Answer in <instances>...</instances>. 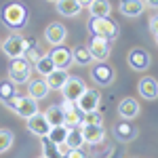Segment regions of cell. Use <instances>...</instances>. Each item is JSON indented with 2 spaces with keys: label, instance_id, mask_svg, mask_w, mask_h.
Listing matches in <instances>:
<instances>
[{
  "label": "cell",
  "instance_id": "obj_1",
  "mask_svg": "<svg viewBox=\"0 0 158 158\" xmlns=\"http://www.w3.org/2000/svg\"><path fill=\"white\" fill-rule=\"evenodd\" d=\"M0 19H2L4 27H9L11 32H19L27 23V11H25L23 4H19V2H9V4H4Z\"/></svg>",
  "mask_w": 158,
  "mask_h": 158
},
{
  "label": "cell",
  "instance_id": "obj_2",
  "mask_svg": "<svg viewBox=\"0 0 158 158\" xmlns=\"http://www.w3.org/2000/svg\"><path fill=\"white\" fill-rule=\"evenodd\" d=\"M86 27H89L91 36L106 38V40H110V42H114V40L118 38V34H120L118 23L112 21V19H108V17H91L89 23H86Z\"/></svg>",
  "mask_w": 158,
  "mask_h": 158
},
{
  "label": "cell",
  "instance_id": "obj_3",
  "mask_svg": "<svg viewBox=\"0 0 158 158\" xmlns=\"http://www.w3.org/2000/svg\"><path fill=\"white\" fill-rule=\"evenodd\" d=\"M2 106L6 110H11L13 114H17L19 118H30V116H34L38 110V101L32 97H27V95H13L11 99H6V101H2Z\"/></svg>",
  "mask_w": 158,
  "mask_h": 158
},
{
  "label": "cell",
  "instance_id": "obj_4",
  "mask_svg": "<svg viewBox=\"0 0 158 158\" xmlns=\"http://www.w3.org/2000/svg\"><path fill=\"white\" fill-rule=\"evenodd\" d=\"M32 63L23 57H17V59H11V65H9V80L15 82V85H27V80L32 78Z\"/></svg>",
  "mask_w": 158,
  "mask_h": 158
},
{
  "label": "cell",
  "instance_id": "obj_5",
  "mask_svg": "<svg viewBox=\"0 0 158 158\" xmlns=\"http://www.w3.org/2000/svg\"><path fill=\"white\" fill-rule=\"evenodd\" d=\"M0 49L4 51V55L9 59H17L23 57L25 53V38L21 34H9L4 40H0Z\"/></svg>",
  "mask_w": 158,
  "mask_h": 158
},
{
  "label": "cell",
  "instance_id": "obj_6",
  "mask_svg": "<svg viewBox=\"0 0 158 158\" xmlns=\"http://www.w3.org/2000/svg\"><path fill=\"white\" fill-rule=\"evenodd\" d=\"M99 103H101V93H99L97 89H91V86H86L85 93L78 97L76 101V108L80 110L82 114H91V112H97Z\"/></svg>",
  "mask_w": 158,
  "mask_h": 158
},
{
  "label": "cell",
  "instance_id": "obj_7",
  "mask_svg": "<svg viewBox=\"0 0 158 158\" xmlns=\"http://www.w3.org/2000/svg\"><path fill=\"white\" fill-rule=\"evenodd\" d=\"M89 51L93 55V61H99V63H106L112 55V42L106 40V38L99 36H91L89 40Z\"/></svg>",
  "mask_w": 158,
  "mask_h": 158
},
{
  "label": "cell",
  "instance_id": "obj_8",
  "mask_svg": "<svg viewBox=\"0 0 158 158\" xmlns=\"http://www.w3.org/2000/svg\"><path fill=\"white\" fill-rule=\"evenodd\" d=\"M127 63L131 65V70H135V72H146L148 68L152 65V57H150V53H148L146 49L135 47V49L129 51V55H127Z\"/></svg>",
  "mask_w": 158,
  "mask_h": 158
},
{
  "label": "cell",
  "instance_id": "obj_9",
  "mask_svg": "<svg viewBox=\"0 0 158 158\" xmlns=\"http://www.w3.org/2000/svg\"><path fill=\"white\" fill-rule=\"evenodd\" d=\"M86 89V82L80 78V76H70L68 80H65V85L61 86V95H63V99L65 101H78V97L85 93Z\"/></svg>",
  "mask_w": 158,
  "mask_h": 158
},
{
  "label": "cell",
  "instance_id": "obj_10",
  "mask_svg": "<svg viewBox=\"0 0 158 158\" xmlns=\"http://www.w3.org/2000/svg\"><path fill=\"white\" fill-rule=\"evenodd\" d=\"M59 106H61V110H63V114H65V120H63V124H65L68 129H80L85 114L76 108V103H74V101H65V99H63Z\"/></svg>",
  "mask_w": 158,
  "mask_h": 158
},
{
  "label": "cell",
  "instance_id": "obj_11",
  "mask_svg": "<svg viewBox=\"0 0 158 158\" xmlns=\"http://www.w3.org/2000/svg\"><path fill=\"white\" fill-rule=\"evenodd\" d=\"M65 38H68V27L59 21H53V23L47 25V30H44V40L49 42L51 47H59L65 42Z\"/></svg>",
  "mask_w": 158,
  "mask_h": 158
},
{
  "label": "cell",
  "instance_id": "obj_12",
  "mask_svg": "<svg viewBox=\"0 0 158 158\" xmlns=\"http://www.w3.org/2000/svg\"><path fill=\"white\" fill-rule=\"evenodd\" d=\"M137 93L146 101H156L158 99V80L154 76H141L137 82Z\"/></svg>",
  "mask_w": 158,
  "mask_h": 158
},
{
  "label": "cell",
  "instance_id": "obj_13",
  "mask_svg": "<svg viewBox=\"0 0 158 158\" xmlns=\"http://www.w3.org/2000/svg\"><path fill=\"white\" fill-rule=\"evenodd\" d=\"M91 78L99 86H110L114 82V78H116V72H114V68L108 65V63H99L95 68H91Z\"/></svg>",
  "mask_w": 158,
  "mask_h": 158
},
{
  "label": "cell",
  "instance_id": "obj_14",
  "mask_svg": "<svg viewBox=\"0 0 158 158\" xmlns=\"http://www.w3.org/2000/svg\"><path fill=\"white\" fill-rule=\"evenodd\" d=\"M80 133H82V139H85V146H93V143H97V141L108 137L103 124H86V122H82Z\"/></svg>",
  "mask_w": 158,
  "mask_h": 158
},
{
  "label": "cell",
  "instance_id": "obj_15",
  "mask_svg": "<svg viewBox=\"0 0 158 158\" xmlns=\"http://www.w3.org/2000/svg\"><path fill=\"white\" fill-rule=\"evenodd\" d=\"M118 116H120L122 120H135L137 116H139V112H141V106H139V101L135 97H124L118 103Z\"/></svg>",
  "mask_w": 158,
  "mask_h": 158
},
{
  "label": "cell",
  "instance_id": "obj_16",
  "mask_svg": "<svg viewBox=\"0 0 158 158\" xmlns=\"http://www.w3.org/2000/svg\"><path fill=\"white\" fill-rule=\"evenodd\" d=\"M25 122H27V131L38 135V137H44V135H49V131H51V124H49L47 116H44L42 112H36L34 116H30Z\"/></svg>",
  "mask_w": 158,
  "mask_h": 158
},
{
  "label": "cell",
  "instance_id": "obj_17",
  "mask_svg": "<svg viewBox=\"0 0 158 158\" xmlns=\"http://www.w3.org/2000/svg\"><path fill=\"white\" fill-rule=\"evenodd\" d=\"M133 120H118L116 124H114V137L118 139V141H122V143H127V141H133L135 137H137V127H133L131 124Z\"/></svg>",
  "mask_w": 158,
  "mask_h": 158
},
{
  "label": "cell",
  "instance_id": "obj_18",
  "mask_svg": "<svg viewBox=\"0 0 158 158\" xmlns=\"http://www.w3.org/2000/svg\"><path fill=\"white\" fill-rule=\"evenodd\" d=\"M49 93H51V89L44 78H30L27 80V97L40 101V99L49 97Z\"/></svg>",
  "mask_w": 158,
  "mask_h": 158
},
{
  "label": "cell",
  "instance_id": "obj_19",
  "mask_svg": "<svg viewBox=\"0 0 158 158\" xmlns=\"http://www.w3.org/2000/svg\"><path fill=\"white\" fill-rule=\"evenodd\" d=\"M49 57L53 59L55 63V68H63V70H68V65H72V49H68V47H53V51L49 53Z\"/></svg>",
  "mask_w": 158,
  "mask_h": 158
},
{
  "label": "cell",
  "instance_id": "obj_20",
  "mask_svg": "<svg viewBox=\"0 0 158 158\" xmlns=\"http://www.w3.org/2000/svg\"><path fill=\"white\" fill-rule=\"evenodd\" d=\"M118 11H120L122 17H139L141 13L146 11V4L143 0H120L118 2Z\"/></svg>",
  "mask_w": 158,
  "mask_h": 158
},
{
  "label": "cell",
  "instance_id": "obj_21",
  "mask_svg": "<svg viewBox=\"0 0 158 158\" xmlns=\"http://www.w3.org/2000/svg\"><path fill=\"white\" fill-rule=\"evenodd\" d=\"M55 9L61 17H78L82 11L78 0H55Z\"/></svg>",
  "mask_w": 158,
  "mask_h": 158
},
{
  "label": "cell",
  "instance_id": "obj_22",
  "mask_svg": "<svg viewBox=\"0 0 158 158\" xmlns=\"http://www.w3.org/2000/svg\"><path fill=\"white\" fill-rule=\"evenodd\" d=\"M68 78H70V72L63 70V68H55L49 76H44V80H47V85H49L51 91H61V86L65 85Z\"/></svg>",
  "mask_w": 158,
  "mask_h": 158
},
{
  "label": "cell",
  "instance_id": "obj_23",
  "mask_svg": "<svg viewBox=\"0 0 158 158\" xmlns=\"http://www.w3.org/2000/svg\"><path fill=\"white\" fill-rule=\"evenodd\" d=\"M91 150L86 152L89 154V158H108L112 152H114V148H112V143L108 141V137L106 139H101V141H97V143H93V146H89Z\"/></svg>",
  "mask_w": 158,
  "mask_h": 158
},
{
  "label": "cell",
  "instance_id": "obj_24",
  "mask_svg": "<svg viewBox=\"0 0 158 158\" xmlns=\"http://www.w3.org/2000/svg\"><path fill=\"white\" fill-rule=\"evenodd\" d=\"M72 63H78V65H93L95 61H93V55H91V51L89 47H74L72 49Z\"/></svg>",
  "mask_w": 158,
  "mask_h": 158
},
{
  "label": "cell",
  "instance_id": "obj_25",
  "mask_svg": "<svg viewBox=\"0 0 158 158\" xmlns=\"http://www.w3.org/2000/svg\"><path fill=\"white\" fill-rule=\"evenodd\" d=\"M44 116H47V120H49L51 127H59V124H63V120H65V114H63V110H61L59 103H53V106H49V108L42 112Z\"/></svg>",
  "mask_w": 158,
  "mask_h": 158
},
{
  "label": "cell",
  "instance_id": "obj_26",
  "mask_svg": "<svg viewBox=\"0 0 158 158\" xmlns=\"http://www.w3.org/2000/svg\"><path fill=\"white\" fill-rule=\"evenodd\" d=\"M89 13H91V17H108L112 13V4H110V0H93L89 4Z\"/></svg>",
  "mask_w": 158,
  "mask_h": 158
},
{
  "label": "cell",
  "instance_id": "obj_27",
  "mask_svg": "<svg viewBox=\"0 0 158 158\" xmlns=\"http://www.w3.org/2000/svg\"><path fill=\"white\" fill-rule=\"evenodd\" d=\"M40 57H42V51H40V47L36 44V40H34V38H27V40H25V53H23V59H27L30 63H36Z\"/></svg>",
  "mask_w": 158,
  "mask_h": 158
},
{
  "label": "cell",
  "instance_id": "obj_28",
  "mask_svg": "<svg viewBox=\"0 0 158 158\" xmlns=\"http://www.w3.org/2000/svg\"><path fill=\"white\" fill-rule=\"evenodd\" d=\"M34 70H36V72L44 78V76H49V74L55 70V63H53V59H51L49 55H42V57L34 63Z\"/></svg>",
  "mask_w": 158,
  "mask_h": 158
},
{
  "label": "cell",
  "instance_id": "obj_29",
  "mask_svg": "<svg viewBox=\"0 0 158 158\" xmlns=\"http://www.w3.org/2000/svg\"><path fill=\"white\" fill-rule=\"evenodd\" d=\"M68 127L65 124H59V127H51V131H49V137L53 143H57V146H61V143H65V137H68Z\"/></svg>",
  "mask_w": 158,
  "mask_h": 158
},
{
  "label": "cell",
  "instance_id": "obj_30",
  "mask_svg": "<svg viewBox=\"0 0 158 158\" xmlns=\"http://www.w3.org/2000/svg\"><path fill=\"white\" fill-rule=\"evenodd\" d=\"M65 146L74 150V148H85V139H82V133L80 129H70L68 131V137H65Z\"/></svg>",
  "mask_w": 158,
  "mask_h": 158
},
{
  "label": "cell",
  "instance_id": "obj_31",
  "mask_svg": "<svg viewBox=\"0 0 158 158\" xmlns=\"http://www.w3.org/2000/svg\"><path fill=\"white\" fill-rule=\"evenodd\" d=\"M40 143H42V152H44L42 156H44V158H61L57 143H53L47 135H44V137H40Z\"/></svg>",
  "mask_w": 158,
  "mask_h": 158
},
{
  "label": "cell",
  "instance_id": "obj_32",
  "mask_svg": "<svg viewBox=\"0 0 158 158\" xmlns=\"http://www.w3.org/2000/svg\"><path fill=\"white\" fill-rule=\"evenodd\" d=\"M13 141H15V133H13L11 129H0V154L9 152Z\"/></svg>",
  "mask_w": 158,
  "mask_h": 158
},
{
  "label": "cell",
  "instance_id": "obj_33",
  "mask_svg": "<svg viewBox=\"0 0 158 158\" xmlns=\"http://www.w3.org/2000/svg\"><path fill=\"white\" fill-rule=\"evenodd\" d=\"M13 95H17V85L11 82V80H2L0 82V103L6 101V99H11Z\"/></svg>",
  "mask_w": 158,
  "mask_h": 158
},
{
  "label": "cell",
  "instance_id": "obj_34",
  "mask_svg": "<svg viewBox=\"0 0 158 158\" xmlns=\"http://www.w3.org/2000/svg\"><path fill=\"white\" fill-rule=\"evenodd\" d=\"M82 122H86V124H103V118H101V114H97V112H91V114H85Z\"/></svg>",
  "mask_w": 158,
  "mask_h": 158
},
{
  "label": "cell",
  "instance_id": "obj_35",
  "mask_svg": "<svg viewBox=\"0 0 158 158\" xmlns=\"http://www.w3.org/2000/svg\"><path fill=\"white\" fill-rule=\"evenodd\" d=\"M65 158H89V154H86L85 148H74V150L68 152V156H65Z\"/></svg>",
  "mask_w": 158,
  "mask_h": 158
},
{
  "label": "cell",
  "instance_id": "obj_36",
  "mask_svg": "<svg viewBox=\"0 0 158 158\" xmlns=\"http://www.w3.org/2000/svg\"><path fill=\"white\" fill-rule=\"evenodd\" d=\"M150 32H152V34H158V13H154V15H152V17H150Z\"/></svg>",
  "mask_w": 158,
  "mask_h": 158
},
{
  "label": "cell",
  "instance_id": "obj_37",
  "mask_svg": "<svg viewBox=\"0 0 158 158\" xmlns=\"http://www.w3.org/2000/svg\"><path fill=\"white\" fill-rule=\"evenodd\" d=\"M143 4H146L148 9H154V11H158V0H143Z\"/></svg>",
  "mask_w": 158,
  "mask_h": 158
},
{
  "label": "cell",
  "instance_id": "obj_38",
  "mask_svg": "<svg viewBox=\"0 0 158 158\" xmlns=\"http://www.w3.org/2000/svg\"><path fill=\"white\" fill-rule=\"evenodd\" d=\"M93 0H78V4L82 6V9H89V4H91Z\"/></svg>",
  "mask_w": 158,
  "mask_h": 158
},
{
  "label": "cell",
  "instance_id": "obj_39",
  "mask_svg": "<svg viewBox=\"0 0 158 158\" xmlns=\"http://www.w3.org/2000/svg\"><path fill=\"white\" fill-rule=\"evenodd\" d=\"M154 42H156V44H158V34H154Z\"/></svg>",
  "mask_w": 158,
  "mask_h": 158
},
{
  "label": "cell",
  "instance_id": "obj_40",
  "mask_svg": "<svg viewBox=\"0 0 158 158\" xmlns=\"http://www.w3.org/2000/svg\"><path fill=\"white\" fill-rule=\"evenodd\" d=\"M47 2H55V0H47Z\"/></svg>",
  "mask_w": 158,
  "mask_h": 158
},
{
  "label": "cell",
  "instance_id": "obj_41",
  "mask_svg": "<svg viewBox=\"0 0 158 158\" xmlns=\"http://www.w3.org/2000/svg\"><path fill=\"white\" fill-rule=\"evenodd\" d=\"M38 158H44V156H38Z\"/></svg>",
  "mask_w": 158,
  "mask_h": 158
}]
</instances>
